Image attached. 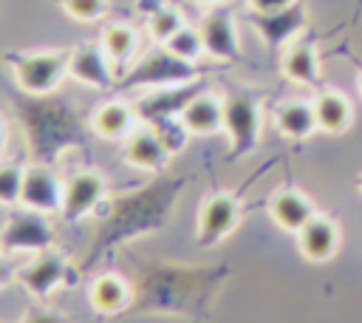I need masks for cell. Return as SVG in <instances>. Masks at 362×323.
Segmentation results:
<instances>
[{"label":"cell","instance_id":"7","mask_svg":"<svg viewBox=\"0 0 362 323\" xmlns=\"http://www.w3.org/2000/svg\"><path fill=\"white\" fill-rule=\"evenodd\" d=\"M37 102L34 113L28 116V136H31V144L34 150L42 156V159H54V153L68 142H74V125L68 119V113L48 102V96H31Z\"/></svg>","mask_w":362,"mask_h":323},{"label":"cell","instance_id":"6","mask_svg":"<svg viewBox=\"0 0 362 323\" xmlns=\"http://www.w3.org/2000/svg\"><path fill=\"white\" fill-rule=\"evenodd\" d=\"M54 238H57V232H54L48 215L28 210V207L8 212V218L0 227V249L6 255H20V252L37 255L42 249H51Z\"/></svg>","mask_w":362,"mask_h":323},{"label":"cell","instance_id":"23","mask_svg":"<svg viewBox=\"0 0 362 323\" xmlns=\"http://www.w3.org/2000/svg\"><path fill=\"white\" fill-rule=\"evenodd\" d=\"M311 102H314L317 130L331 133V136H339V133H345L351 128V122H354V105H351V99L342 91L322 88V91H317V96Z\"/></svg>","mask_w":362,"mask_h":323},{"label":"cell","instance_id":"17","mask_svg":"<svg viewBox=\"0 0 362 323\" xmlns=\"http://www.w3.org/2000/svg\"><path fill=\"white\" fill-rule=\"evenodd\" d=\"M88 303H90L93 312H99L105 317L130 312V306H133V283L124 275H119L113 269H105V272L90 278Z\"/></svg>","mask_w":362,"mask_h":323},{"label":"cell","instance_id":"21","mask_svg":"<svg viewBox=\"0 0 362 323\" xmlns=\"http://www.w3.org/2000/svg\"><path fill=\"white\" fill-rule=\"evenodd\" d=\"M189 136H215L223 130V99L212 91H198L181 110Z\"/></svg>","mask_w":362,"mask_h":323},{"label":"cell","instance_id":"29","mask_svg":"<svg viewBox=\"0 0 362 323\" xmlns=\"http://www.w3.org/2000/svg\"><path fill=\"white\" fill-rule=\"evenodd\" d=\"M59 8L76 23H99L110 3L107 0H59Z\"/></svg>","mask_w":362,"mask_h":323},{"label":"cell","instance_id":"34","mask_svg":"<svg viewBox=\"0 0 362 323\" xmlns=\"http://www.w3.org/2000/svg\"><path fill=\"white\" fill-rule=\"evenodd\" d=\"M195 6H204V8H215V6H223V3H229V0H192Z\"/></svg>","mask_w":362,"mask_h":323},{"label":"cell","instance_id":"36","mask_svg":"<svg viewBox=\"0 0 362 323\" xmlns=\"http://www.w3.org/2000/svg\"><path fill=\"white\" fill-rule=\"evenodd\" d=\"M356 187H359V193H362V173H359V178H356Z\"/></svg>","mask_w":362,"mask_h":323},{"label":"cell","instance_id":"33","mask_svg":"<svg viewBox=\"0 0 362 323\" xmlns=\"http://www.w3.org/2000/svg\"><path fill=\"white\" fill-rule=\"evenodd\" d=\"M6 147H8V125H6V119L0 116V159H3Z\"/></svg>","mask_w":362,"mask_h":323},{"label":"cell","instance_id":"20","mask_svg":"<svg viewBox=\"0 0 362 323\" xmlns=\"http://www.w3.org/2000/svg\"><path fill=\"white\" fill-rule=\"evenodd\" d=\"M300 255L311 264H325L339 249V224L331 215H314L300 232H297Z\"/></svg>","mask_w":362,"mask_h":323},{"label":"cell","instance_id":"5","mask_svg":"<svg viewBox=\"0 0 362 323\" xmlns=\"http://www.w3.org/2000/svg\"><path fill=\"white\" fill-rule=\"evenodd\" d=\"M79 266H74L62 252H54V249H42L37 252L28 264L17 266L14 278L17 283L34 298V300H48L57 289L62 286H74L79 280Z\"/></svg>","mask_w":362,"mask_h":323},{"label":"cell","instance_id":"11","mask_svg":"<svg viewBox=\"0 0 362 323\" xmlns=\"http://www.w3.org/2000/svg\"><path fill=\"white\" fill-rule=\"evenodd\" d=\"M198 28H201V37H204V45H206V57L221 60V62L240 60L238 26H235V14H232V8L226 3L209 8Z\"/></svg>","mask_w":362,"mask_h":323},{"label":"cell","instance_id":"30","mask_svg":"<svg viewBox=\"0 0 362 323\" xmlns=\"http://www.w3.org/2000/svg\"><path fill=\"white\" fill-rule=\"evenodd\" d=\"M20 323H74V317L59 312V309H54V306H48V303H42V300H37V303H31L25 309Z\"/></svg>","mask_w":362,"mask_h":323},{"label":"cell","instance_id":"37","mask_svg":"<svg viewBox=\"0 0 362 323\" xmlns=\"http://www.w3.org/2000/svg\"><path fill=\"white\" fill-rule=\"evenodd\" d=\"M359 3H362V0H359Z\"/></svg>","mask_w":362,"mask_h":323},{"label":"cell","instance_id":"31","mask_svg":"<svg viewBox=\"0 0 362 323\" xmlns=\"http://www.w3.org/2000/svg\"><path fill=\"white\" fill-rule=\"evenodd\" d=\"M294 3L297 0H246L252 14H274V11H283V8L294 6Z\"/></svg>","mask_w":362,"mask_h":323},{"label":"cell","instance_id":"19","mask_svg":"<svg viewBox=\"0 0 362 323\" xmlns=\"http://www.w3.org/2000/svg\"><path fill=\"white\" fill-rule=\"evenodd\" d=\"M198 91H204L198 82H184V85L156 88V91H150L147 96H141V99L136 102L139 119H141V122H158V119L181 116L184 105H187Z\"/></svg>","mask_w":362,"mask_h":323},{"label":"cell","instance_id":"15","mask_svg":"<svg viewBox=\"0 0 362 323\" xmlns=\"http://www.w3.org/2000/svg\"><path fill=\"white\" fill-rule=\"evenodd\" d=\"M252 23H255V31L263 37V42L272 51H277L294 42L297 34L308 26V8L303 0H297L294 6L274 11V14H252Z\"/></svg>","mask_w":362,"mask_h":323},{"label":"cell","instance_id":"32","mask_svg":"<svg viewBox=\"0 0 362 323\" xmlns=\"http://www.w3.org/2000/svg\"><path fill=\"white\" fill-rule=\"evenodd\" d=\"M14 272H17V269H11V266L6 264V258H3V249H0V289H6L11 280H17V278H14Z\"/></svg>","mask_w":362,"mask_h":323},{"label":"cell","instance_id":"12","mask_svg":"<svg viewBox=\"0 0 362 323\" xmlns=\"http://www.w3.org/2000/svg\"><path fill=\"white\" fill-rule=\"evenodd\" d=\"M68 76L79 85H88V88H113L116 82V68L110 62V57L105 54L102 42H79L76 48H71V62H68Z\"/></svg>","mask_w":362,"mask_h":323},{"label":"cell","instance_id":"18","mask_svg":"<svg viewBox=\"0 0 362 323\" xmlns=\"http://www.w3.org/2000/svg\"><path fill=\"white\" fill-rule=\"evenodd\" d=\"M269 215H272V221L280 230L297 235L317 215V207H314V201L303 190H297V187H280V190H274L269 196Z\"/></svg>","mask_w":362,"mask_h":323},{"label":"cell","instance_id":"4","mask_svg":"<svg viewBox=\"0 0 362 323\" xmlns=\"http://www.w3.org/2000/svg\"><path fill=\"white\" fill-rule=\"evenodd\" d=\"M260 96L252 91H235L223 96V133L229 136V156H249L260 142Z\"/></svg>","mask_w":362,"mask_h":323},{"label":"cell","instance_id":"14","mask_svg":"<svg viewBox=\"0 0 362 323\" xmlns=\"http://www.w3.org/2000/svg\"><path fill=\"white\" fill-rule=\"evenodd\" d=\"M122 159H124V164H130L141 173H161L170 164L173 153L164 144V139L158 136V130L144 122L122 142Z\"/></svg>","mask_w":362,"mask_h":323},{"label":"cell","instance_id":"16","mask_svg":"<svg viewBox=\"0 0 362 323\" xmlns=\"http://www.w3.org/2000/svg\"><path fill=\"white\" fill-rule=\"evenodd\" d=\"M139 122L141 119H139L136 105H130L127 99L113 96V99H105L93 108L88 125H90L93 136H99L105 142H124L139 128Z\"/></svg>","mask_w":362,"mask_h":323},{"label":"cell","instance_id":"8","mask_svg":"<svg viewBox=\"0 0 362 323\" xmlns=\"http://www.w3.org/2000/svg\"><path fill=\"white\" fill-rule=\"evenodd\" d=\"M240 198L235 193H212L204 198L195 221V241L201 246H215L229 238L240 224Z\"/></svg>","mask_w":362,"mask_h":323},{"label":"cell","instance_id":"35","mask_svg":"<svg viewBox=\"0 0 362 323\" xmlns=\"http://www.w3.org/2000/svg\"><path fill=\"white\" fill-rule=\"evenodd\" d=\"M356 88H359V94H362V62H359V71H356Z\"/></svg>","mask_w":362,"mask_h":323},{"label":"cell","instance_id":"26","mask_svg":"<svg viewBox=\"0 0 362 323\" xmlns=\"http://www.w3.org/2000/svg\"><path fill=\"white\" fill-rule=\"evenodd\" d=\"M184 26H187L184 11L178 6H170V3H156V8H150L147 17H144V28H147L150 40L158 42V45H164Z\"/></svg>","mask_w":362,"mask_h":323},{"label":"cell","instance_id":"10","mask_svg":"<svg viewBox=\"0 0 362 323\" xmlns=\"http://www.w3.org/2000/svg\"><path fill=\"white\" fill-rule=\"evenodd\" d=\"M62 196H65V181L54 173L51 164L37 162L25 167L23 176V196H20V207L54 215L62 210Z\"/></svg>","mask_w":362,"mask_h":323},{"label":"cell","instance_id":"3","mask_svg":"<svg viewBox=\"0 0 362 323\" xmlns=\"http://www.w3.org/2000/svg\"><path fill=\"white\" fill-rule=\"evenodd\" d=\"M11 74L23 94L28 96H51L62 79L68 76L71 51L62 48H42V51H23L11 54Z\"/></svg>","mask_w":362,"mask_h":323},{"label":"cell","instance_id":"27","mask_svg":"<svg viewBox=\"0 0 362 323\" xmlns=\"http://www.w3.org/2000/svg\"><path fill=\"white\" fill-rule=\"evenodd\" d=\"M164 51L173 54L175 60L181 62H189V65H198V60L206 54V45H204V37H201V28L195 26H184L178 28L167 42H164Z\"/></svg>","mask_w":362,"mask_h":323},{"label":"cell","instance_id":"13","mask_svg":"<svg viewBox=\"0 0 362 323\" xmlns=\"http://www.w3.org/2000/svg\"><path fill=\"white\" fill-rule=\"evenodd\" d=\"M195 79V65L189 62H181L175 60L173 54L164 51H156L150 57H144L127 76V88L133 85H153V88H167V85H184V82H192Z\"/></svg>","mask_w":362,"mask_h":323},{"label":"cell","instance_id":"24","mask_svg":"<svg viewBox=\"0 0 362 323\" xmlns=\"http://www.w3.org/2000/svg\"><path fill=\"white\" fill-rule=\"evenodd\" d=\"M99 42H102L105 54L110 57V62H113V68L119 74V71H127L133 65V60L139 54V45H141V34H139L136 26L119 20V23H107L102 28Z\"/></svg>","mask_w":362,"mask_h":323},{"label":"cell","instance_id":"9","mask_svg":"<svg viewBox=\"0 0 362 323\" xmlns=\"http://www.w3.org/2000/svg\"><path fill=\"white\" fill-rule=\"evenodd\" d=\"M105 198H107V178L93 167L76 170L65 178V196H62L59 218L68 224H76L85 215L96 212Z\"/></svg>","mask_w":362,"mask_h":323},{"label":"cell","instance_id":"25","mask_svg":"<svg viewBox=\"0 0 362 323\" xmlns=\"http://www.w3.org/2000/svg\"><path fill=\"white\" fill-rule=\"evenodd\" d=\"M274 128L283 139L291 142H305L317 130V116H314V102L308 99H286L274 108Z\"/></svg>","mask_w":362,"mask_h":323},{"label":"cell","instance_id":"28","mask_svg":"<svg viewBox=\"0 0 362 323\" xmlns=\"http://www.w3.org/2000/svg\"><path fill=\"white\" fill-rule=\"evenodd\" d=\"M25 167L17 162H0V207H17L23 196Z\"/></svg>","mask_w":362,"mask_h":323},{"label":"cell","instance_id":"1","mask_svg":"<svg viewBox=\"0 0 362 323\" xmlns=\"http://www.w3.org/2000/svg\"><path fill=\"white\" fill-rule=\"evenodd\" d=\"M229 278V264H139L130 312L139 317H181L189 323H204L209 320L212 303Z\"/></svg>","mask_w":362,"mask_h":323},{"label":"cell","instance_id":"22","mask_svg":"<svg viewBox=\"0 0 362 323\" xmlns=\"http://www.w3.org/2000/svg\"><path fill=\"white\" fill-rule=\"evenodd\" d=\"M280 71L288 82L314 88L320 82V54H317L314 40L308 37V40L288 42L283 57H280Z\"/></svg>","mask_w":362,"mask_h":323},{"label":"cell","instance_id":"2","mask_svg":"<svg viewBox=\"0 0 362 323\" xmlns=\"http://www.w3.org/2000/svg\"><path fill=\"white\" fill-rule=\"evenodd\" d=\"M181 184L178 181H158V184H153V187H147L136 196L113 198L107 204L102 221H99L93 246L82 258L79 269L88 272L93 264H99L116 246H122V244H127L139 235L161 230L170 221V212H173V204H175V196H178Z\"/></svg>","mask_w":362,"mask_h":323}]
</instances>
